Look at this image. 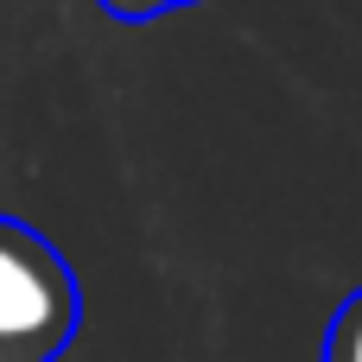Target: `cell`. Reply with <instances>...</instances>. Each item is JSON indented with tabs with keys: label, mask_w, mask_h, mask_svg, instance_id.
Returning a JSON list of instances; mask_svg holds the SVG:
<instances>
[{
	"label": "cell",
	"mask_w": 362,
	"mask_h": 362,
	"mask_svg": "<svg viewBox=\"0 0 362 362\" xmlns=\"http://www.w3.org/2000/svg\"><path fill=\"white\" fill-rule=\"evenodd\" d=\"M115 19H127V25H140V19H165V13H178V6H197V0H102Z\"/></svg>",
	"instance_id": "3957f363"
},
{
	"label": "cell",
	"mask_w": 362,
	"mask_h": 362,
	"mask_svg": "<svg viewBox=\"0 0 362 362\" xmlns=\"http://www.w3.org/2000/svg\"><path fill=\"white\" fill-rule=\"evenodd\" d=\"M83 325L70 261L19 216H0V362H57Z\"/></svg>",
	"instance_id": "6da1fadb"
},
{
	"label": "cell",
	"mask_w": 362,
	"mask_h": 362,
	"mask_svg": "<svg viewBox=\"0 0 362 362\" xmlns=\"http://www.w3.org/2000/svg\"><path fill=\"white\" fill-rule=\"evenodd\" d=\"M325 362H362V286L331 312V331H325Z\"/></svg>",
	"instance_id": "7a4b0ae2"
}]
</instances>
